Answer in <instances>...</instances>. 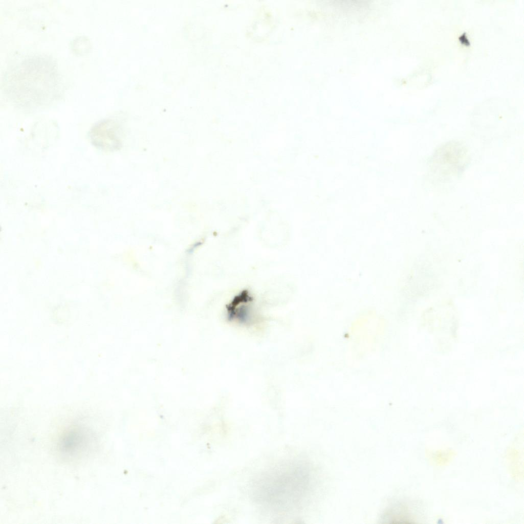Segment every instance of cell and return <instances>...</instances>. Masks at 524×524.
Wrapping results in <instances>:
<instances>
[{
  "label": "cell",
  "mask_w": 524,
  "mask_h": 524,
  "mask_svg": "<svg viewBox=\"0 0 524 524\" xmlns=\"http://www.w3.org/2000/svg\"><path fill=\"white\" fill-rule=\"evenodd\" d=\"M253 301L252 296L247 290L237 294L227 306L228 319L241 323L250 322L252 319Z\"/></svg>",
  "instance_id": "obj_5"
},
{
  "label": "cell",
  "mask_w": 524,
  "mask_h": 524,
  "mask_svg": "<svg viewBox=\"0 0 524 524\" xmlns=\"http://www.w3.org/2000/svg\"><path fill=\"white\" fill-rule=\"evenodd\" d=\"M90 435L81 427H72L61 434L58 443L60 453L67 457H75L86 450Z\"/></svg>",
  "instance_id": "obj_3"
},
{
  "label": "cell",
  "mask_w": 524,
  "mask_h": 524,
  "mask_svg": "<svg viewBox=\"0 0 524 524\" xmlns=\"http://www.w3.org/2000/svg\"><path fill=\"white\" fill-rule=\"evenodd\" d=\"M121 127L112 120H105L96 125L92 132L94 143L104 149H116L121 145Z\"/></svg>",
  "instance_id": "obj_4"
},
{
  "label": "cell",
  "mask_w": 524,
  "mask_h": 524,
  "mask_svg": "<svg viewBox=\"0 0 524 524\" xmlns=\"http://www.w3.org/2000/svg\"><path fill=\"white\" fill-rule=\"evenodd\" d=\"M59 75L53 61L36 56L22 61L8 75L14 102L25 108L48 104L59 91Z\"/></svg>",
  "instance_id": "obj_2"
},
{
  "label": "cell",
  "mask_w": 524,
  "mask_h": 524,
  "mask_svg": "<svg viewBox=\"0 0 524 524\" xmlns=\"http://www.w3.org/2000/svg\"><path fill=\"white\" fill-rule=\"evenodd\" d=\"M307 465L282 461L262 471L252 483L255 502L275 515H287L300 508L309 484Z\"/></svg>",
  "instance_id": "obj_1"
}]
</instances>
